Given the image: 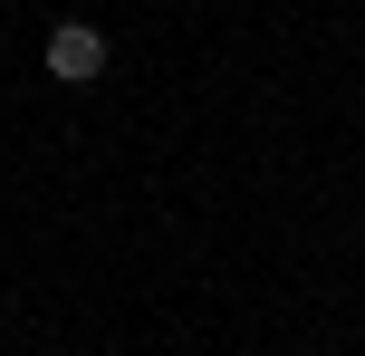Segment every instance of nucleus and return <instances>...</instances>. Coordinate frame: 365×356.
<instances>
[{"mask_svg": "<svg viewBox=\"0 0 365 356\" xmlns=\"http://www.w3.org/2000/svg\"><path fill=\"white\" fill-rule=\"evenodd\" d=\"M38 68H48L58 87H96V77H106V29H96V19H58V29L38 39Z\"/></svg>", "mask_w": 365, "mask_h": 356, "instance_id": "nucleus-1", "label": "nucleus"}]
</instances>
